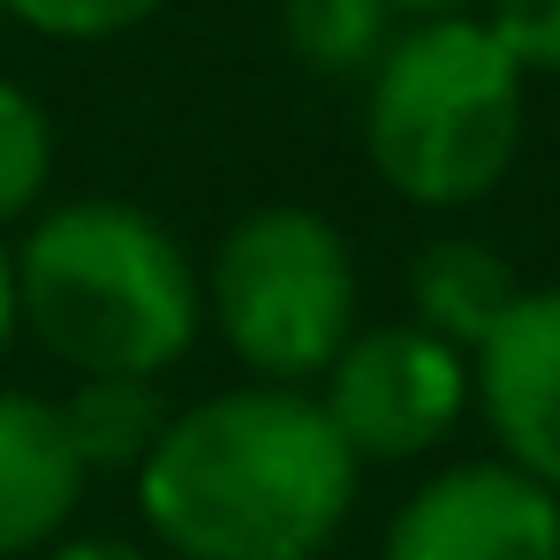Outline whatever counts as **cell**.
Here are the masks:
<instances>
[{
	"instance_id": "4fadbf2b",
	"label": "cell",
	"mask_w": 560,
	"mask_h": 560,
	"mask_svg": "<svg viewBox=\"0 0 560 560\" xmlns=\"http://www.w3.org/2000/svg\"><path fill=\"white\" fill-rule=\"evenodd\" d=\"M167 0H0L8 23L38 31V38H61V46H106V38H129L160 15Z\"/></svg>"
},
{
	"instance_id": "2e32d148",
	"label": "cell",
	"mask_w": 560,
	"mask_h": 560,
	"mask_svg": "<svg viewBox=\"0 0 560 560\" xmlns=\"http://www.w3.org/2000/svg\"><path fill=\"white\" fill-rule=\"evenodd\" d=\"M394 15H409V23H432V15H469L477 0H386Z\"/></svg>"
},
{
	"instance_id": "9a60e30c",
	"label": "cell",
	"mask_w": 560,
	"mask_h": 560,
	"mask_svg": "<svg viewBox=\"0 0 560 560\" xmlns=\"http://www.w3.org/2000/svg\"><path fill=\"white\" fill-rule=\"evenodd\" d=\"M38 560H152V553L129 546V538H61L54 553H38Z\"/></svg>"
},
{
	"instance_id": "5bb4252c",
	"label": "cell",
	"mask_w": 560,
	"mask_h": 560,
	"mask_svg": "<svg viewBox=\"0 0 560 560\" xmlns=\"http://www.w3.org/2000/svg\"><path fill=\"white\" fill-rule=\"evenodd\" d=\"M477 23L523 77H560V0H485Z\"/></svg>"
},
{
	"instance_id": "ba28073f",
	"label": "cell",
	"mask_w": 560,
	"mask_h": 560,
	"mask_svg": "<svg viewBox=\"0 0 560 560\" xmlns=\"http://www.w3.org/2000/svg\"><path fill=\"white\" fill-rule=\"evenodd\" d=\"M84 463L61 432V401L0 386V560L54 553L84 508Z\"/></svg>"
},
{
	"instance_id": "6da1fadb",
	"label": "cell",
	"mask_w": 560,
	"mask_h": 560,
	"mask_svg": "<svg viewBox=\"0 0 560 560\" xmlns=\"http://www.w3.org/2000/svg\"><path fill=\"white\" fill-rule=\"evenodd\" d=\"M364 463L311 386H228L167 417L137 469V515L175 560H326Z\"/></svg>"
},
{
	"instance_id": "9c48e42d",
	"label": "cell",
	"mask_w": 560,
	"mask_h": 560,
	"mask_svg": "<svg viewBox=\"0 0 560 560\" xmlns=\"http://www.w3.org/2000/svg\"><path fill=\"white\" fill-rule=\"evenodd\" d=\"M401 295H409V326H424V334H440L447 349L477 357L485 334L515 311L523 280H515V266H508L492 243H477V235H432V243L409 258Z\"/></svg>"
},
{
	"instance_id": "52a82bcc",
	"label": "cell",
	"mask_w": 560,
	"mask_h": 560,
	"mask_svg": "<svg viewBox=\"0 0 560 560\" xmlns=\"http://www.w3.org/2000/svg\"><path fill=\"white\" fill-rule=\"evenodd\" d=\"M469 409H485L500 463L560 500V288H523L469 357Z\"/></svg>"
},
{
	"instance_id": "3957f363",
	"label": "cell",
	"mask_w": 560,
	"mask_h": 560,
	"mask_svg": "<svg viewBox=\"0 0 560 560\" xmlns=\"http://www.w3.org/2000/svg\"><path fill=\"white\" fill-rule=\"evenodd\" d=\"M523 152V69L477 15L394 31L364 77V160L401 205L463 212L508 183Z\"/></svg>"
},
{
	"instance_id": "7a4b0ae2",
	"label": "cell",
	"mask_w": 560,
	"mask_h": 560,
	"mask_svg": "<svg viewBox=\"0 0 560 560\" xmlns=\"http://www.w3.org/2000/svg\"><path fill=\"white\" fill-rule=\"evenodd\" d=\"M15 318L77 378H160L205 326L197 266L129 197H69L8 250Z\"/></svg>"
},
{
	"instance_id": "8fae6325",
	"label": "cell",
	"mask_w": 560,
	"mask_h": 560,
	"mask_svg": "<svg viewBox=\"0 0 560 560\" xmlns=\"http://www.w3.org/2000/svg\"><path fill=\"white\" fill-rule=\"evenodd\" d=\"M280 46L311 77H372L394 46L386 0H280Z\"/></svg>"
},
{
	"instance_id": "5b68a950",
	"label": "cell",
	"mask_w": 560,
	"mask_h": 560,
	"mask_svg": "<svg viewBox=\"0 0 560 560\" xmlns=\"http://www.w3.org/2000/svg\"><path fill=\"white\" fill-rule=\"evenodd\" d=\"M311 394L357 463H417L469 417V357L409 318H386L357 326Z\"/></svg>"
},
{
	"instance_id": "7c38bea8",
	"label": "cell",
	"mask_w": 560,
	"mask_h": 560,
	"mask_svg": "<svg viewBox=\"0 0 560 560\" xmlns=\"http://www.w3.org/2000/svg\"><path fill=\"white\" fill-rule=\"evenodd\" d=\"M54 189V114L0 77V235L31 220Z\"/></svg>"
},
{
	"instance_id": "8992f818",
	"label": "cell",
	"mask_w": 560,
	"mask_h": 560,
	"mask_svg": "<svg viewBox=\"0 0 560 560\" xmlns=\"http://www.w3.org/2000/svg\"><path fill=\"white\" fill-rule=\"evenodd\" d=\"M378 560H560V500L500 455L447 463L386 515Z\"/></svg>"
},
{
	"instance_id": "30bf717a",
	"label": "cell",
	"mask_w": 560,
	"mask_h": 560,
	"mask_svg": "<svg viewBox=\"0 0 560 560\" xmlns=\"http://www.w3.org/2000/svg\"><path fill=\"white\" fill-rule=\"evenodd\" d=\"M167 417L175 409L160 401V378H77L61 401V432L84 477H137L144 455L160 447Z\"/></svg>"
},
{
	"instance_id": "e0dca14e",
	"label": "cell",
	"mask_w": 560,
	"mask_h": 560,
	"mask_svg": "<svg viewBox=\"0 0 560 560\" xmlns=\"http://www.w3.org/2000/svg\"><path fill=\"white\" fill-rule=\"evenodd\" d=\"M15 273H8V250H0V357H8V341H15Z\"/></svg>"
},
{
	"instance_id": "277c9868",
	"label": "cell",
	"mask_w": 560,
	"mask_h": 560,
	"mask_svg": "<svg viewBox=\"0 0 560 560\" xmlns=\"http://www.w3.org/2000/svg\"><path fill=\"white\" fill-rule=\"evenodd\" d=\"M197 288L228 357L258 386H318L364 311L349 235L311 205H250L212 243Z\"/></svg>"
}]
</instances>
